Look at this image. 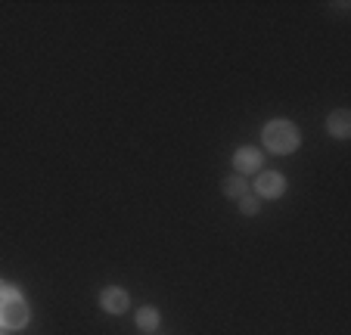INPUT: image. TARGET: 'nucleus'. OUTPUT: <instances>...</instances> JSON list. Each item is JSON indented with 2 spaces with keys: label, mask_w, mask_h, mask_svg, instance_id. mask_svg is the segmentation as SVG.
<instances>
[{
  "label": "nucleus",
  "mask_w": 351,
  "mask_h": 335,
  "mask_svg": "<svg viewBox=\"0 0 351 335\" xmlns=\"http://www.w3.org/2000/svg\"><path fill=\"white\" fill-rule=\"evenodd\" d=\"M159 323H162V317H159L156 308H140L137 310V329H143V332H156Z\"/></svg>",
  "instance_id": "0eeeda50"
},
{
  "label": "nucleus",
  "mask_w": 351,
  "mask_h": 335,
  "mask_svg": "<svg viewBox=\"0 0 351 335\" xmlns=\"http://www.w3.org/2000/svg\"><path fill=\"white\" fill-rule=\"evenodd\" d=\"M99 308L106 310V314L119 317V314H125V310L131 308V295H128L125 289H119V286H109V289L99 292Z\"/></svg>",
  "instance_id": "39448f33"
},
{
  "label": "nucleus",
  "mask_w": 351,
  "mask_h": 335,
  "mask_svg": "<svg viewBox=\"0 0 351 335\" xmlns=\"http://www.w3.org/2000/svg\"><path fill=\"white\" fill-rule=\"evenodd\" d=\"M239 211H243V214H258V199H252V196H243L239 199Z\"/></svg>",
  "instance_id": "1a4fd4ad"
},
{
  "label": "nucleus",
  "mask_w": 351,
  "mask_h": 335,
  "mask_svg": "<svg viewBox=\"0 0 351 335\" xmlns=\"http://www.w3.org/2000/svg\"><path fill=\"white\" fill-rule=\"evenodd\" d=\"M224 193H227V199H243V196H249V184H245V177H230L224 184Z\"/></svg>",
  "instance_id": "6e6552de"
},
{
  "label": "nucleus",
  "mask_w": 351,
  "mask_h": 335,
  "mask_svg": "<svg viewBox=\"0 0 351 335\" xmlns=\"http://www.w3.org/2000/svg\"><path fill=\"white\" fill-rule=\"evenodd\" d=\"M326 131H330V137H336V140H348L351 137V112L336 109L330 119H326Z\"/></svg>",
  "instance_id": "423d86ee"
},
{
  "label": "nucleus",
  "mask_w": 351,
  "mask_h": 335,
  "mask_svg": "<svg viewBox=\"0 0 351 335\" xmlns=\"http://www.w3.org/2000/svg\"><path fill=\"white\" fill-rule=\"evenodd\" d=\"M261 143H265L267 152H274V156H292V152L302 146V134H298V127L292 125L289 119H274L265 125V131H261Z\"/></svg>",
  "instance_id": "f03ea898"
},
{
  "label": "nucleus",
  "mask_w": 351,
  "mask_h": 335,
  "mask_svg": "<svg viewBox=\"0 0 351 335\" xmlns=\"http://www.w3.org/2000/svg\"><path fill=\"white\" fill-rule=\"evenodd\" d=\"M252 186H255V196L258 199H280L286 193V177L277 171H258Z\"/></svg>",
  "instance_id": "7ed1b4c3"
},
{
  "label": "nucleus",
  "mask_w": 351,
  "mask_h": 335,
  "mask_svg": "<svg viewBox=\"0 0 351 335\" xmlns=\"http://www.w3.org/2000/svg\"><path fill=\"white\" fill-rule=\"evenodd\" d=\"M233 168H237L239 177H249V174H258L261 171V152L255 146H239L233 152Z\"/></svg>",
  "instance_id": "20e7f679"
},
{
  "label": "nucleus",
  "mask_w": 351,
  "mask_h": 335,
  "mask_svg": "<svg viewBox=\"0 0 351 335\" xmlns=\"http://www.w3.org/2000/svg\"><path fill=\"white\" fill-rule=\"evenodd\" d=\"M0 335H3V329H0Z\"/></svg>",
  "instance_id": "9d476101"
},
{
  "label": "nucleus",
  "mask_w": 351,
  "mask_h": 335,
  "mask_svg": "<svg viewBox=\"0 0 351 335\" xmlns=\"http://www.w3.org/2000/svg\"><path fill=\"white\" fill-rule=\"evenodd\" d=\"M28 320H32V310H28V301L22 298V292L10 283H0V329L16 332V329L28 326Z\"/></svg>",
  "instance_id": "f257e3e1"
}]
</instances>
